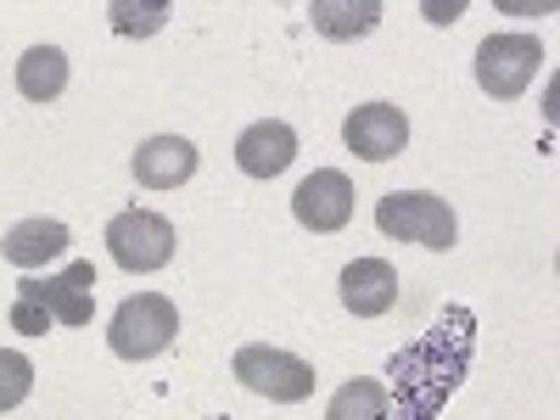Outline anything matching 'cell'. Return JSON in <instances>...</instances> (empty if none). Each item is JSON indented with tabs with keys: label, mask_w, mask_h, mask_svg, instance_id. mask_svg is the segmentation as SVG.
Segmentation results:
<instances>
[{
	"label": "cell",
	"mask_w": 560,
	"mask_h": 420,
	"mask_svg": "<svg viewBox=\"0 0 560 420\" xmlns=\"http://www.w3.org/2000/svg\"><path fill=\"white\" fill-rule=\"evenodd\" d=\"M325 420H387V387L382 382H342L325 404Z\"/></svg>",
	"instance_id": "15"
},
{
	"label": "cell",
	"mask_w": 560,
	"mask_h": 420,
	"mask_svg": "<svg viewBox=\"0 0 560 420\" xmlns=\"http://www.w3.org/2000/svg\"><path fill=\"white\" fill-rule=\"evenodd\" d=\"M398 303V269L387 258H353L342 269V308L359 319H376Z\"/></svg>",
	"instance_id": "11"
},
{
	"label": "cell",
	"mask_w": 560,
	"mask_h": 420,
	"mask_svg": "<svg viewBox=\"0 0 560 420\" xmlns=\"http://www.w3.org/2000/svg\"><path fill=\"white\" fill-rule=\"evenodd\" d=\"M39 292V303L51 308L57 325H90L96 314V269L90 264H68L62 275H45V280H28Z\"/></svg>",
	"instance_id": "10"
},
{
	"label": "cell",
	"mask_w": 560,
	"mask_h": 420,
	"mask_svg": "<svg viewBox=\"0 0 560 420\" xmlns=\"http://www.w3.org/2000/svg\"><path fill=\"white\" fill-rule=\"evenodd\" d=\"M73 247V236H68V224L62 219H18L7 236H0V258L7 264H18V269H39V264H51V258H62Z\"/></svg>",
	"instance_id": "12"
},
{
	"label": "cell",
	"mask_w": 560,
	"mask_h": 420,
	"mask_svg": "<svg viewBox=\"0 0 560 420\" xmlns=\"http://www.w3.org/2000/svg\"><path fill=\"white\" fill-rule=\"evenodd\" d=\"M376 230L393 242H415V247H432V253H448L459 242V224H454V208L432 191H387L376 202Z\"/></svg>",
	"instance_id": "2"
},
{
	"label": "cell",
	"mask_w": 560,
	"mask_h": 420,
	"mask_svg": "<svg viewBox=\"0 0 560 420\" xmlns=\"http://www.w3.org/2000/svg\"><path fill=\"white\" fill-rule=\"evenodd\" d=\"M107 253L118 269L129 275H152L174 258V224L152 208H124L113 224H107Z\"/></svg>",
	"instance_id": "5"
},
{
	"label": "cell",
	"mask_w": 560,
	"mask_h": 420,
	"mask_svg": "<svg viewBox=\"0 0 560 420\" xmlns=\"http://www.w3.org/2000/svg\"><path fill=\"white\" fill-rule=\"evenodd\" d=\"M107 18H113L118 34H152V28H163L168 7H163V0H158V7H129V0H113Z\"/></svg>",
	"instance_id": "18"
},
{
	"label": "cell",
	"mask_w": 560,
	"mask_h": 420,
	"mask_svg": "<svg viewBox=\"0 0 560 420\" xmlns=\"http://www.w3.org/2000/svg\"><path fill=\"white\" fill-rule=\"evenodd\" d=\"M179 337V308L163 292H135L118 303L113 325H107V348L129 364H147L158 353H168Z\"/></svg>",
	"instance_id": "1"
},
{
	"label": "cell",
	"mask_w": 560,
	"mask_h": 420,
	"mask_svg": "<svg viewBox=\"0 0 560 420\" xmlns=\"http://www.w3.org/2000/svg\"><path fill=\"white\" fill-rule=\"evenodd\" d=\"M298 158V129L292 124H280V118H258L236 135V168L247 179H275V174H287Z\"/></svg>",
	"instance_id": "9"
},
{
	"label": "cell",
	"mask_w": 560,
	"mask_h": 420,
	"mask_svg": "<svg viewBox=\"0 0 560 420\" xmlns=\"http://www.w3.org/2000/svg\"><path fill=\"white\" fill-rule=\"evenodd\" d=\"M51 325H57V319H51V308H45V303H39V292L23 280V287H18V303H12V331H23V337H45Z\"/></svg>",
	"instance_id": "17"
},
{
	"label": "cell",
	"mask_w": 560,
	"mask_h": 420,
	"mask_svg": "<svg viewBox=\"0 0 560 420\" xmlns=\"http://www.w3.org/2000/svg\"><path fill=\"white\" fill-rule=\"evenodd\" d=\"M544 68V45L538 34H488L477 45V84L493 102H516L522 90L538 79Z\"/></svg>",
	"instance_id": "4"
},
{
	"label": "cell",
	"mask_w": 560,
	"mask_h": 420,
	"mask_svg": "<svg viewBox=\"0 0 560 420\" xmlns=\"http://www.w3.org/2000/svg\"><path fill=\"white\" fill-rule=\"evenodd\" d=\"M28 393H34V364H28V353L0 348V415L18 409Z\"/></svg>",
	"instance_id": "16"
},
{
	"label": "cell",
	"mask_w": 560,
	"mask_h": 420,
	"mask_svg": "<svg viewBox=\"0 0 560 420\" xmlns=\"http://www.w3.org/2000/svg\"><path fill=\"white\" fill-rule=\"evenodd\" d=\"M18 90L28 102H57L68 90V57L57 45H28L23 62H18Z\"/></svg>",
	"instance_id": "14"
},
{
	"label": "cell",
	"mask_w": 560,
	"mask_h": 420,
	"mask_svg": "<svg viewBox=\"0 0 560 420\" xmlns=\"http://www.w3.org/2000/svg\"><path fill=\"white\" fill-rule=\"evenodd\" d=\"M308 23L325 39H359V34H370L382 23V7H376V0H314Z\"/></svg>",
	"instance_id": "13"
},
{
	"label": "cell",
	"mask_w": 560,
	"mask_h": 420,
	"mask_svg": "<svg viewBox=\"0 0 560 420\" xmlns=\"http://www.w3.org/2000/svg\"><path fill=\"white\" fill-rule=\"evenodd\" d=\"M230 376H236L247 393L269 398V404H303L314 393V364L287 353V348H269V342H247L236 359H230Z\"/></svg>",
	"instance_id": "3"
},
{
	"label": "cell",
	"mask_w": 560,
	"mask_h": 420,
	"mask_svg": "<svg viewBox=\"0 0 560 420\" xmlns=\"http://www.w3.org/2000/svg\"><path fill=\"white\" fill-rule=\"evenodd\" d=\"M129 168H135V185H147V191H179L197 174V147L185 135H152L135 147Z\"/></svg>",
	"instance_id": "8"
},
{
	"label": "cell",
	"mask_w": 560,
	"mask_h": 420,
	"mask_svg": "<svg viewBox=\"0 0 560 420\" xmlns=\"http://www.w3.org/2000/svg\"><path fill=\"white\" fill-rule=\"evenodd\" d=\"M292 213L303 230L314 236H337V230L353 219V185L342 168H314L298 191H292Z\"/></svg>",
	"instance_id": "6"
},
{
	"label": "cell",
	"mask_w": 560,
	"mask_h": 420,
	"mask_svg": "<svg viewBox=\"0 0 560 420\" xmlns=\"http://www.w3.org/2000/svg\"><path fill=\"white\" fill-rule=\"evenodd\" d=\"M342 140H348V152L364 158V163H387L409 147V118L393 107V102H364L348 113L342 124Z\"/></svg>",
	"instance_id": "7"
}]
</instances>
